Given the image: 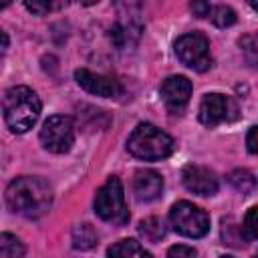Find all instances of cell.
<instances>
[{
  "mask_svg": "<svg viewBox=\"0 0 258 258\" xmlns=\"http://www.w3.org/2000/svg\"><path fill=\"white\" fill-rule=\"evenodd\" d=\"M6 206L24 218H40L52 206V187L42 177H16L6 187Z\"/></svg>",
  "mask_w": 258,
  "mask_h": 258,
  "instance_id": "6da1fadb",
  "label": "cell"
},
{
  "mask_svg": "<svg viewBox=\"0 0 258 258\" xmlns=\"http://www.w3.org/2000/svg\"><path fill=\"white\" fill-rule=\"evenodd\" d=\"M40 99L38 95L24 85L10 87L2 99V113L8 129L12 133H26L34 127L40 117Z\"/></svg>",
  "mask_w": 258,
  "mask_h": 258,
  "instance_id": "7a4b0ae2",
  "label": "cell"
},
{
  "mask_svg": "<svg viewBox=\"0 0 258 258\" xmlns=\"http://www.w3.org/2000/svg\"><path fill=\"white\" fill-rule=\"evenodd\" d=\"M173 147H175L173 139L151 123H139L127 141L129 153L143 161L165 159L173 153Z\"/></svg>",
  "mask_w": 258,
  "mask_h": 258,
  "instance_id": "3957f363",
  "label": "cell"
},
{
  "mask_svg": "<svg viewBox=\"0 0 258 258\" xmlns=\"http://www.w3.org/2000/svg\"><path fill=\"white\" fill-rule=\"evenodd\" d=\"M95 214L115 226H125L129 222V210L125 204V191H123V183L119 177H109L95 194V202H93Z\"/></svg>",
  "mask_w": 258,
  "mask_h": 258,
  "instance_id": "277c9868",
  "label": "cell"
},
{
  "mask_svg": "<svg viewBox=\"0 0 258 258\" xmlns=\"http://www.w3.org/2000/svg\"><path fill=\"white\" fill-rule=\"evenodd\" d=\"M169 222L173 230L185 238H202L210 230V216L187 200L175 202L169 210Z\"/></svg>",
  "mask_w": 258,
  "mask_h": 258,
  "instance_id": "5b68a950",
  "label": "cell"
},
{
  "mask_svg": "<svg viewBox=\"0 0 258 258\" xmlns=\"http://www.w3.org/2000/svg\"><path fill=\"white\" fill-rule=\"evenodd\" d=\"M175 54L185 67H189L194 71L204 73L212 67L210 42L200 32H187V34L179 36L175 42Z\"/></svg>",
  "mask_w": 258,
  "mask_h": 258,
  "instance_id": "8992f818",
  "label": "cell"
},
{
  "mask_svg": "<svg viewBox=\"0 0 258 258\" xmlns=\"http://www.w3.org/2000/svg\"><path fill=\"white\" fill-rule=\"evenodd\" d=\"M75 141V123L67 115H52L40 129V143L50 153H67Z\"/></svg>",
  "mask_w": 258,
  "mask_h": 258,
  "instance_id": "52a82bcc",
  "label": "cell"
},
{
  "mask_svg": "<svg viewBox=\"0 0 258 258\" xmlns=\"http://www.w3.org/2000/svg\"><path fill=\"white\" fill-rule=\"evenodd\" d=\"M234 103L222 95V93H208L204 95L202 103H200V109H198V119L202 125L206 127H216L228 119H232L230 113H234Z\"/></svg>",
  "mask_w": 258,
  "mask_h": 258,
  "instance_id": "ba28073f",
  "label": "cell"
},
{
  "mask_svg": "<svg viewBox=\"0 0 258 258\" xmlns=\"http://www.w3.org/2000/svg\"><path fill=\"white\" fill-rule=\"evenodd\" d=\"M159 93H161V99H163V105L165 109L171 113V115H177L185 109V105L189 103V97H191V83L187 77H181V75H173V77H167L161 87H159Z\"/></svg>",
  "mask_w": 258,
  "mask_h": 258,
  "instance_id": "9c48e42d",
  "label": "cell"
},
{
  "mask_svg": "<svg viewBox=\"0 0 258 258\" xmlns=\"http://www.w3.org/2000/svg\"><path fill=\"white\" fill-rule=\"evenodd\" d=\"M75 81L87 93L97 95V97L115 99L123 91L121 85H119V81H115L113 77H107V75H101V73H93L89 69H77L75 71Z\"/></svg>",
  "mask_w": 258,
  "mask_h": 258,
  "instance_id": "30bf717a",
  "label": "cell"
},
{
  "mask_svg": "<svg viewBox=\"0 0 258 258\" xmlns=\"http://www.w3.org/2000/svg\"><path fill=\"white\" fill-rule=\"evenodd\" d=\"M181 181L189 191L198 196H214L218 191L216 173L204 165H194V163L185 165L181 171Z\"/></svg>",
  "mask_w": 258,
  "mask_h": 258,
  "instance_id": "8fae6325",
  "label": "cell"
},
{
  "mask_svg": "<svg viewBox=\"0 0 258 258\" xmlns=\"http://www.w3.org/2000/svg\"><path fill=\"white\" fill-rule=\"evenodd\" d=\"M133 196L137 202H153L163 191V179L153 169H139L133 175Z\"/></svg>",
  "mask_w": 258,
  "mask_h": 258,
  "instance_id": "7c38bea8",
  "label": "cell"
},
{
  "mask_svg": "<svg viewBox=\"0 0 258 258\" xmlns=\"http://www.w3.org/2000/svg\"><path fill=\"white\" fill-rule=\"evenodd\" d=\"M139 34H141V26L135 24L133 20H129V22H117L111 28V42L119 50H127L131 46H135Z\"/></svg>",
  "mask_w": 258,
  "mask_h": 258,
  "instance_id": "4fadbf2b",
  "label": "cell"
},
{
  "mask_svg": "<svg viewBox=\"0 0 258 258\" xmlns=\"http://www.w3.org/2000/svg\"><path fill=\"white\" fill-rule=\"evenodd\" d=\"M107 258H153L137 240H119L107 248Z\"/></svg>",
  "mask_w": 258,
  "mask_h": 258,
  "instance_id": "5bb4252c",
  "label": "cell"
},
{
  "mask_svg": "<svg viewBox=\"0 0 258 258\" xmlns=\"http://www.w3.org/2000/svg\"><path fill=\"white\" fill-rule=\"evenodd\" d=\"M165 230H167V228H165V222H163L161 218H155V216L141 220L139 226H137V232H139L145 240H149V242H159V240L165 236Z\"/></svg>",
  "mask_w": 258,
  "mask_h": 258,
  "instance_id": "9a60e30c",
  "label": "cell"
},
{
  "mask_svg": "<svg viewBox=\"0 0 258 258\" xmlns=\"http://www.w3.org/2000/svg\"><path fill=\"white\" fill-rule=\"evenodd\" d=\"M99 236L91 224H79L73 228V246L77 250H91L97 244Z\"/></svg>",
  "mask_w": 258,
  "mask_h": 258,
  "instance_id": "2e32d148",
  "label": "cell"
},
{
  "mask_svg": "<svg viewBox=\"0 0 258 258\" xmlns=\"http://www.w3.org/2000/svg\"><path fill=\"white\" fill-rule=\"evenodd\" d=\"M24 244L14 234H0V258H24Z\"/></svg>",
  "mask_w": 258,
  "mask_h": 258,
  "instance_id": "e0dca14e",
  "label": "cell"
},
{
  "mask_svg": "<svg viewBox=\"0 0 258 258\" xmlns=\"http://www.w3.org/2000/svg\"><path fill=\"white\" fill-rule=\"evenodd\" d=\"M208 18L218 26V28H228L236 22V12L230 8V6H212L210 12H208Z\"/></svg>",
  "mask_w": 258,
  "mask_h": 258,
  "instance_id": "ac0fdd59",
  "label": "cell"
},
{
  "mask_svg": "<svg viewBox=\"0 0 258 258\" xmlns=\"http://www.w3.org/2000/svg\"><path fill=\"white\" fill-rule=\"evenodd\" d=\"M228 181H230L238 191H242V194L252 191L254 185H256L254 175H252L250 171H246V169H236V171H232L230 177H228Z\"/></svg>",
  "mask_w": 258,
  "mask_h": 258,
  "instance_id": "d6986e66",
  "label": "cell"
},
{
  "mask_svg": "<svg viewBox=\"0 0 258 258\" xmlns=\"http://www.w3.org/2000/svg\"><path fill=\"white\" fill-rule=\"evenodd\" d=\"M256 214H258V208L256 206H252L250 210H248V214H246V218H244V224H242V236H244V240L246 242H254L256 238H258V226H256Z\"/></svg>",
  "mask_w": 258,
  "mask_h": 258,
  "instance_id": "ffe728a7",
  "label": "cell"
},
{
  "mask_svg": "<svg viewBox=\"0 0 258 258\" xmlns=\"http://www.w3.org/2000/svg\"><path fill=\"white\" fill-rule=\"evenodd\" d=\"M167 258H198V252L191 246L185 244H175L167 250Z\"/></svg>",
  "mask_w": 258,
  "mask_h": 258,
  "instance_id": "44dd1931",
  "label": "cell"
},
{
  "mask_svg": "<svg viewBox=\"0 0 258 258\" xmlns=\"http://www.w3.org/2000/svg\"><path fill=\"white\" fill-rule=\"evenodd\" d=\"M58 6H62V4H50V2H24V8L26 10H30L32 14H46V12H50V10H54V8H58Z\"/></svg>",
  "mask_w": 258,
  "mask_h": 258,
  "instance_id": "7402d4cb",
  "label": "cell"
},
{
  "mask_svg": "<svg viewBox=\"0 0 258 258\" xmlns=\"http://www.w3.org/2000/svg\"><path fill=\"white\" fill-rule=\"evenodd\" d=\"M246 143H248V151L250 153H256L258 147H256V127H250L248 135H246Z\"/></svg>",
  "mask_w": 258,
  "mask_h": 258,
  "instance_id": "603a6c76",
  "label": "cell"
},
{
  "mask_svg": "<svg viewBox=\"0 0 258 258\" xmlns=\"http://www.w3.org/2000/svg\"><path fill=\"white\" fill-rule=\"evenodd\" d=\"M210 4L208 2H194L191 4V10L198 14V16H208V12H210Z\"/></svg>",
  "mask_w": 258,
  "mask_h": 258,
  "instance_id": "cb8c5ba5",
  "label": "cell"
},
{
  "mask_svg": "<svg viewBox=\"0 0 258 258\" xmlns=\"http://www.w3.org/2000/svg\"><path fill=\"white\" fill-rule=\"evenodd\" d=\"M6 48H8V36H6V32L0 28V56L6 52Z\"/></svg>",
  "mask_w": 258,
  "mask_h": 258,
  "instance_id": "d4e9b609",
  "label": "cell"
},
{
  "mask_svg": "<svg viewBox=\"0 0 258 258\" xmlns=\"http://www.w3.org/2000/svg\"><path fill=\"white\" fill-rule=\"evenodd\" d=\"M6 6H8V2H0V10H2V8H6Z\"/></svg>",
  "mask_w": 258,
  "mask_h": 258,
  "instance_id": "484cf974",
  "label": "cell"
},
{
  "mask_svg": "<svg viewBox=\"0 0 258 258\" xmlns=\"http://www.w3.org/2000/svg\"><path fill=\"white\" fill-rule=\"evenodd\" d=\"M220 258H232V256H220Z\"/></svg>",
  "mask_w": 258,
  "mask_h": 258,
  "instance_id": "4316f807",
  "label": "cell"
}]
</instances>
